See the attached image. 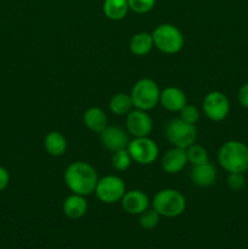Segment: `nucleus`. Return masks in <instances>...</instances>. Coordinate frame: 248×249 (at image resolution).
I'll return each mask as SVG.
<instances>
[{"mask_svg": "<svg viewBox=\"0 0 248 249\" xmlns=\"http://www.w3.org/2000/svg\"><path fill=\"white\" fill-rule=\"evenodd\" d=\"M97 181L99 178L96 170L88 163L75 162L65 172V182L68 189L82 196H88L95 192Z\"/></svg>", "mask_w": 248, "mask_h": 249, "instance_id": "1", "label": "nucleus"}, {"mask_svg": "<svg viewBox=\"0 0 248 249\" xmlns=\"http://www.w3.org/2000/svg\"><path fill=\"white\" fill-rule=\"evenodd\" d=\"M218 160L229 173H245L248 169V147L240 141H229L220 147Z\"/></svg>", "mask_w": 248, "mask_h": 249, "instance_id": "2", "label": "nucleus"}, {"mask_svg": "<svg viewBox=\"0 0 248 249\" xmlns=\"http://www.w3.org/2000/svg\"><path fill=\"white\" fill-rule=\"evenodd\" d=\"M160 91L158 85L150 78L138 80L131 89L130 97L134 107L141 111H150L157 106Z\"/></svg>", "mask_w": 248, "mask_h": 249, "instance_id": "3", "label": "nucleus"}, {"mask_svg": "<svg viewBox=\"0 0 248 249\" xmlns=\"http://www.w3.org/2000/svg\"><path fill=\"white\" fill-rule=\"evenodd\" d=\"M186 208V199L179 191L165 189L158 192L153 198V209L165 218H175Z\"/></svg>", "mask_w": 248, "mask_h": 249, "instance_id": "4", "label": "nucleus"}, {"mask_svg": "<svg viewBox=\"0 0 248 249\" xmlns=\"http://www.w3.org/2000/svg\"><path fill=\"white\" fill-rule=\"evenodd\" d=\"M153 45L164 53H177L184 46V36L179 28L169 23L159 24L152 33Z\"/></svg>", "mask_w": 248, "mask_h": 249, "instance_id": "5", "label": "nucleus"}, {"mask_svg": "<svg viewBox=\"0 0 248 249\" xmlns=\"http://www.w3.org/2000/svg\"><path fill=\"white\" fill-rule=\"evenodd\" d=\"M165 136L174 147L186 150L196 141L197 130L194 124L186 123L181 118H175L165 126Z\"/></svg>", "mask_w": 248, "mask_h": 249, "instance_id": "6", "label": "nucleus"}, {"mask_svg": "<svg viewBox=\"0 0 248 249\" xmlns=\"http://www.w3.org/2000/svg\"><path fill=\"white\" fill-rule=\"evenodd\" d=\"M95 192L97 198L104 203H116L123 198L125 194V184L116 175H107L97 181Z\"/></svg>", "mask_w": 248, "mask_h": 249, "instance_id": "7", "label": "nucleus"}, {"mask_svg": "<svg viewBox=\"0 0 248 249\" xmlns=\"http://www.w3.org/2000/svg\"><path fill=\"white\" fill-rule=\"evenodd\" d=\"M128 151L134 162L142 165H148L158 157V147L153 140L147 136L135 138L128 145Z\"/></svg>", "mask_w": 248, "mask_h": 249, "instance_id": "8", "label": "nucleus"}, {"mask_svg": "<svg viewBox=\"0 0 248 249\" xmlns=\"http://www.w3.org/2000/svg\"><path fill=\"white\" fill-rule=\"evenodd\" d=\"M204 114L214 122H220L228 117L230 111L229 100L223 92L212 91L203 100Z\"/></svg>", "mask_w": 248, "mask_h": 249, "instance_id": "9", "label": "nucleus"}, {"mask_svg": "<svg viewBox=\"0 0 248 249\" xmlns=\"http://www.w3.org/2000/svg\"><path fill=\"white\" fill-rule=\"evenodd\" d=\"M152 118L146 111L136 108V111H130L126 118V128L128 131L135 138H143L148 136L152 131Z\"/></svg>", "mask_w": 248, "mask_h": 249, "instance_id": "10", "label": "nucleus"}, {"mask_svg": "<svg viewBox=\"0 0 248 249\" xmlns=\"http://www.w3.org/2000/svg\"><path fill=\"white\" fill-rule=\"evenodd\" d=\"M100 140L102 145L112 152L128 148L129 142H130L126 131L119 126H106L100 133Z\"/></svg>", "mask_w": 248, "mask_h": 249, "instance_id": "11", "label": "nucleus"}, {"mask_svg": "<svg viewBox=\"0 0 248 249\" xmlns=\"http://www.w3.org/2000/svg\"><path fill=\"white\" fill-rule=\"evenodd\" d=\"M121 202L124 211L128 212L129 214H141L146 209H148V204H150L147 195L140 190H131V191L125 192Z\"/></svg>", "mask_w": 248, "mask_h": 249, "instance_id": "12", "label": "nucleus"}, {"mask_svg": "<svg viewBox=\"0 0 248 249\" xmlns=\"http://www.w3.org/2000/svg\"><path fill=\"white\" fill-rule=\"evenodd\" d=\"M159 102L170 112H180L186 105V95L181 89L175 87L165 88L159 96Z\"/></svg>", "mask_w": 248, "mask_h": 249, "instance_id": "13", "label": "nucleus"}, {"mask_svg": "<svg viewBox=\"0 0 248 249\" xmlns=\"http://www.w3.org/2000/svg\"><path fill=\"white\" fill-rule=\"evenodd\" d=\"M187 163L186 150L179 147H174L167 151L163 156L162 167L169 174H177L180 170L184 169Z\"/></svg>", "mask_w": 248, "mask_h": 249, "instance_id": "14", "label": "nucleus"}, {"mask_svg": "<svg viewBox=\"0 0 248 249\" xmlns=\"http://www.w3.org/2000/svg\"><path fill=\"white\" fill-rule=\"evenodd\" d=\"M192 182L196 186L199 187H208L215 182L216 180V170L209 163H204V164L194 165V169L191 170L190 174Z\"/></svg>", "mask_w": 248, "mask_h": 249, "instance_id": "15", "label": "nucleus"}, {"mask_svg": "<svg viewBox=\"0 0 248 249\" xmlns=\"http://www.w3.org/2000/svg\"><path fill=\"white\" fill-rule=\"evenodd\" d=\"M62 208L63 213L67 218L77 220V219H80L82 216L85 215L88 211V203L85 201L84 196L74 194L65 199Z\"/></svg>", "mask_w": 248, "mask_h": 249, "instance_id": "16", "label": "nucleus"}, {"mask_svg": "<svg viewBox=\"0 0 248 249\" xmlns=\"http://www.w3.org/2000/svg\"><path fill=\"white\" fill-rule=\"evenodd\" d=\"M84 124L95 133H101L107 126V117L99 107H91L84 113Z\"/></svg>", "mask_w": 248, "mask_h": 249, "instance_id": "17", "label": "nucleus"}, {"mask_svg": "<svg viewBox=\"0 0 248 249\" xmlns=\"http://www.w3.org/2000/svg\"><path fill=\"white\" fill-rule=\"evenodd\" d=\"M130 51L136 56H145L152 50L153 48V38L152 34H148L146 32H140V33L135 34L131 38L130 44Z\"/></svg>", "mask_w": 248, "mask_h": 249, "instance_id": "18", "label": "nucleus"}, {"mask_svg": "<svg viewBox=\"0 0 248 249\" xmlns=\"http://www.w3.org/2000/svg\"><path fill=\"white\" fill-rule=\"evenodd\" d=\"M44 146H45V150L48 151L49 155L58 157V156H62L65 153L66 148H67V141L61 133L51 131L46 135Z\"/></svg>", "mask_w": 248, "mask_h": 249, "instance_id": "19", "label": "nucleus"}, {"mask_svg": "<svg viewBox=\"0 0 248 249\" xmlns=\"http://www.w3.org/2000/svg\"><path fill=\"white\" fill-rule=\"evenodd\" d=\"M129 10L128 0H105L104 12L109 19L119 21L126 16Z\"/></svg>", "mask_w": 248, "mask_h": 249, "instance_id": "20", "label": "nucleus"}, {"mask_svg": "<svg viewBox=\"0 0 248 249\" xmlns=\"http://www.w3.org/2000/svg\"><path fill=\"white\" fill-rule=\"evenodd\" d=\"M133 100L128 94H117L109 101V109L116 116L128 114L133 108Z\"/></svg>", "mask_w": 248, "mask_h": 249, "instance_id": "21", "label": "nucleus"}, {"mask_svg": "<svg viewBox=\"0 0 248 249\" xmlns=\"http://www.w3.org/2000/svg\"><path fill=\"white\" fill-rule=\"evenodd\" d=\"M187 162L191 163L192 165H199L208 163V153L206 148L199 145H191L186 148Z\"/></svg>", "mask_w": 248, "mask_h": 249, "instance_id": "22", "label": "nucleus"}, {"mask_svg": "<svg viewBox=\"0 0 248 249\" xmlns=\"http://www.w3.org/2000/svg\"><path fill=\"white\" fill-rule=\"evenodd\" d=\"M131 160H133V158H131L128 148H124V150L114 152L113 157H112V165L117 170H126L130 167Z\"/></svg>", "mask_w": 248, "mask_h": 249, "instance_id": "23", "label": "nucleus"}, {"mask_svg": "<svg viewBox=\"0 0 248 249\" xmlns=\"http://www.w3.org/2000/svg\"><path fill=\"white\" fill-rule=\"evenodd\" d=\"M159 216L158 212L155 209H146L140 214V219H139L141 228L146 229V230L155 229L159 223Z\"/></svg>", "mask_w": 248, "mask_h": 249, "instance_id": "24", "label": "nucleus"}, {"mask_svg": "<svg viewBox=\"0 0 248 249\" xmlns=\"http://www.w3.org/2000/svg\"><path fill=\"white\" fill-rule=\"evenodd\" d=\"M129 9L136 14H146L151 11L156 4V0H128Z\"/></svg>", "mask_w": 248, "mask_h": 249, "instance_id": "25", "label": "nucleus"}, {"mask_svg": "<svg viewBox=\"0 0 248 249\" xmlns=\"http://www.w3.org/2000/svg\"><path fill=\"white\" fill-rule=\"evenodd\" d=\"M180 118L190 124H195L199 119V111L194 105H185L180 111Z\"/></svg>", "mask_w": 248, "mask_h": 249, "instance_id": "26", "label": "nucleus"}, {"mask_svg": "<svg viewBox=\"0 0 248 249\" xmlns=\"http://www.w3.org/2000/svg\"><path fill=\"white\" fill-rule=\"evenodd\" d=\"M226 184H228L229 189L232 191H240L245 186L246 179L242 173H230L226 179Z\"/></svg>", "mask_w": 248, "mask_h": 249, "instance_id": "27", "label": "nucleus"}, {"mask_svg": "<svg viewBox=\"0 0 248 249\" xmlns=\"http://www.w3.org/2000/svg\"><path fill=\"white\" fill-rule=\"evenodd\" d=\"M238 101L243 107L248 108V82L245 83L238 90Z\"/></svg>", "mask_w": 248, "mask_h": 249, "instance_id": "28", "label": "nucleus"}, {"mask_svg": "<svg viewBox=\"0 0 248 249\" xmlns=\"http://www.w3.org/2000/svg\"><path fill=\"white\" fill-rule=\"evenodd\" d=\"M9 181H10L9 172H7L4 167H0V191L6 189V186L9 185Z\"/></svg>", "mask_w": 248, "mask_h": 249, "instance_id": "29", "label": "nucleus"}]
</instances>
